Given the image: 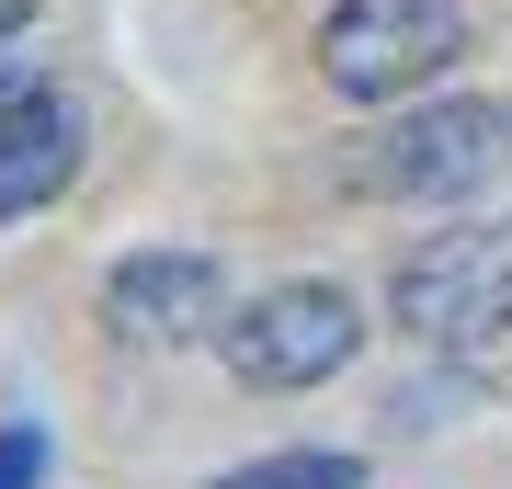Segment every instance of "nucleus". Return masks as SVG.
Segmentation results:
<instances>
[{"label": "nucleus", "mask_w": 512, "mask_h": 489, "mask_svg": "<svg viewBox=\"0 0 512 489\" xmlns=\"http://www.w3.org/2000/svg\"><path fill=\"white\" fill-rule=\"evenodd\" d=\"M228 376L262 387V399H296V387H330L353 353H365V308H353L342 285H274L251 296L228 330H217Z\"/></svg>", "instance_id": "4"}, {"label": "nucleus", "mask_w": 512, "mask_h": 489, "mask_svg": "<svg viewBox=\"0 0 512 489\" xmlns=\"http://www.w3.org/2000/svg\"><path fill=\"white\" fill-rule=\"evenodd\" d=\"M501 160H512V103H399L353 148V182L387 205H456V194H490Z\"/></svg>", "instance_id": "2"}, {"label": "nucleus", "mask_w": 512, "mask_h": 489, "mask_svg": "<svg viewBox=\"0 0 512 489\" xmlns=\"http://www.w3.org/2000/svg\"><path fill=\"white\" fill-rule=\"evenodd\" d=\"M0 489H46V433L35 421H0Z\"/></svg>", "instance_id": "8"}, {"label": "nucleus", "mask_w": 512, "mask_h": 489, "mask_svg": "<svg viewBox=\"0 0 512 489\" xmlns=\"http://www.w3.org/2000/svg\"><path fill=\"white\" fill-rule=\"evenodd\" d=\"M387 308L433 353H490L512 330V228L501 217H456V228L410 239L399 273H387Z\"/></svg>", "instance_id": "1"}, {"label": "nucleus", "mask_w": 512, "mask_h": 489, "mask_svg": "<svg viewBox=\"0 0 512 489\" xmlns=\"http://www.w3.org/2000/svg\"><path fill=\"white\" fill-rule=\"evenodd\" d=\"M205 489H365V467L330 455V444H285V455H251V467H228Z\"/></svg>", "instance_id": "7"}, {"label": "nucleus", "mask_w": 512, "mask_h": 489, "mask_svg": "<svg viewBox=\"0 0 512 489\" xmlns=\"http://www.w3.org/2000/svg\"><path fill=\"white\" fill-rule=\"evenodd\" d=\"M69 182H80V114L57 103V91H12V103H0V228L46 217Z\"/></svg>", "instance_id": "6"}, {"label": "nucleus", "mask_w": 512, "mask_h": 489, "mask_svg": "<svg viewBox=\"0 0 512 489\" xmlns=\"http://www.w3.org/2000/svg\"><path fill=\"white\" fill-rule=\"evenodd\" d=\"M467 57V12L456 0H342L319 23V80L342 103H410Z\"/></svg>", "instance_id": "3"}, {"label": "nucleus", "mask_w": 512, "mask_h": 489, "mask_svg": "<svg viewBox=\"0 0 512 489\" xmlns=\"http://www.w3.org/2000/svg\"><path fill=\"white\" fill-rule=\"evenodd\" d=\"M23 23H35V0H0V46H12V35H23Z\"/></svg>", "instance_id": "9"}, {"label": "nucleus", "mask_w": 512, "mask_h": 489, "mask_svg": "<svg viewBox=\"0 0 512 489\" xmlns=\"http://www.w3.org/2000/svg\"><path fill=\"white\" fill-rule=\"evenodd\" d=\"M92 308H103V342H126V353H194L239 319L217 251H126Z\"/></svg>", "instance_id": "5"}]
</instances>
